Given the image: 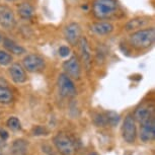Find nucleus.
<instances>
[{"instance_id":"nucleus-25","label":"nucleus","mask_w":155,"mask_h":155,"mask_svg":"<svg viewBox=\"0 0 155 155\" xmlns=\"http://www.w3.org/2000/svg\"><path fill=\"white\" fill-rule=\"evenodd\" d=\"M8 139V133L3 129H0V143L5 142Z\"/></svg>"},{"instance_id":"nucleus-11","label":"nucleus","mask_w":155,"mask_h":155,"mask_svg":"<svg viewBox=\"0 0 155 155\" xmlns=\"http://www.w3.org/2000/svg\"><path fill=\"white\" fill-rule=\"evenodd\" d=\"M9 75L11 77V79L13 80V82H15L17 84H21L25 83L28 79L27 73H25V68L18 63H14L9 67Z\"/></svg>"},{"instance_id":"nucleus-17","label":"nucleus","mask_w":155,"mask_h":155,"mask_svg":"<svg viewBox=\"0 0 155 155\" xmlns=\"http://www.w3.org/2000/svg\"><path fill=\"white\" fill-rule=\"evenodd\" d=\"M28 143L22 139L15 140L11 147V154L12 155H27L28 154Z\"/></svg>"},{"instance_id":"nucleus-1","label":"nucleus","mask_w":155,"mask_h":155,"mask_svg":"<svg viewBox=\"0 0 155 155\" xmlns=\"http://www.w3.org/2000/svg\"><path fill=\"white\" fill-rule=\"evenodd\" d=\"M155 30L153 28L138 30L129 38L130 45L137 50H146L154 44Z\"/></svg>"},{"instance_id":"nucleus-4","label":"nucleus","mask_w":155,"mask_h":155,"mask_svg":"<svg viewBox=\"0 0 155 155\" xmlns=\"http://www.w3.org/2000/svg\"><path fill=\"white\" fill-rule=\"evenodd\" d=\"M58 88L60 94L64 97H73L76 95V87L71 78L65 73L59 75L58 77Z\"/></svg>"},{"instance_id":"nucleus-22","label":"nucleus","mask_w":155,"mask_h":155,"mask_svg":"<svg viewBox=\"0 0 155 155\" xmlns=\"http://www.w3.org/2000/svg\"><path fill=\"white\" fill-rule=\"evenodd\" d=\"M7 127L11 129L12 131H18L21 129V123L16 117H10L6 122Z\"/></svg>"},{"instance_id":"nucleus-13","label":"nucleus","mask_w":155,"mask_h":155,"mask_svg":"<svg viewBox=\"0 0 155 155\" xmlns=\"http://www.w3.org/2000/svg\"><path fill=\"white\" fill-rule=\"evenodd\" d=\"M78 44H79V46H80V54H81L82 62L84 63V65H85L87 70H89L92 61H91V51H90L88 42H87L86 38L81 37Z\"/></svg>"},{"instance_id":"nucleus-2","label":"nucleus","mask_w":155,"mask_h":155,"mask_svg":"<svg viewBox=\"0 0 155 155\" xmlns=\"http://www.w3.org/2000/svg\"><path fill=\"white\" fill-rule=\"evenodd\" d=\"M117 0H93L92 13L97 19H109L118 11Z\"/></svg>"},{"instance_id":"nucleus-20","label":"nucleus","mask_w":155,"mask_h":155,"mask_svg":"<svg viewBox=\"0 0 155 155\" xmlns=\"http://www.w3.org/2000/svg\"><path fill=\"white\" fill-rule=\"evenodd\" d=\"M13 61L12 55L8 53L7 51L0 50V65L1 66H7L10 65Z\"/></svg>"},{"instance_id":"nucleus-12","label":"nucleus","mask_w":155,"mask_h":155,"mask_svg":"<svg viewBox=\"0 0 155 155\" xmlns=\"http://www.w3.org/2000/svg\"><path fill=\"white\" fill-rule=\"evenodd\" d=\"M114 30L115 27L110 21H97L90 25V31L97 36H107L112 34Z\"/></svg>"},{"instance_id":"nucleus-26","label":"nucleus","mask_w":155,"mask_h":155,"mask_svg":"<svg viewBox=\"0 0 155 155\" xmlns=\"http://www.w3.org/2000/svg\"><path fill=\"white\" fill-rule=\"evenodd\" d=\"M33 133H34V135H37V136L45 135L44 133H46V131H45V129H43L42 127H37L33 130Z\"/></svg>"},{"instance_id":"nucleus-9","label":"nucleus","mask_w":155,"mask_h":155,"mask_svg":"<svg viewBox=\"0 0 155 155\" xmlns=\"http://www.w3.org/2000/svg\"><path fill=\"white\" fill-rule=\"evenodd\" d=\"M16 25L15 15L8 6H0V25L7 31L14 28Z\"/></svg>"},{"instance_id":"nucleus-24","label":"nucleus","mask_w":155,"mask_h":155,"mask_svg":"<svg viewBox=\"0 0 155 155\" xmlns=\"http://www.w3.org/2000/svg\"><path fill=\"white\" fill-rule=\"evenodd\" d=\"M58 52H59V55L61 57H68L70 55V48L68 46H61L59 50H58Z\"/></svg>"},{"instance_id":"nucleus-5","label":"nucleus","mask_w":155,"mask_h":155,"mask_svg":"<svg viewBox=\"0 0 155 155\" xmlns=\"http://www.w3.org/2000/svg\"><path fill=\"white\" fill-rule=\"evenodd\" d=\"M22 65L28 72H39L45 68V60L39 55L28 54L22 59Z\"/></svg>"},{"instance_id":"nucleus-29","label":"nucleus","mask_w":155,"mask_h":155,"mask_svg":"<svg viewBox=\"0 0 155 155\" xmlns=\"http://www.w3.org/2000/svg\"><path fill=\"white\" fill-rule=\"evenodd\" d=\"M2 39H3V38H2V35H1V34H0V43H1V42H2Z\"/></svg>"},{"instance_id":"nucleus-30","label":"nucleus","mask_w":155,"mask_h":155,"mask_svg":"<svg viewBox=\"0 0 155 155\" xmlns=\"http://www.w3.org/2000/svg\"><path fill=\"white\" fill-rule=\"evenodd\" d=\"M8 2H13V1H16V0H6Z\"/></svg>"},{"instance_id":"nucleus-31","label":"nucleus","mask_w":155,"mask_h":155,"mask_svg":"<svg viewBox=\"0 0 155 155\" xmlns=\"http://www.w3.org/2000/svg\"><path fill=\"white\" fill-rule=\"evenodd\" d=\"M0 155H1V154H0Z\"/></svg>"},{"instance_id":"nucleus-19","label":"nucleus","mask_w":155,"mask_h":155,"mask_svg":"<svg viewBox=\"0 0 155 155\" xmlns=\"http://www.w3.org/2000/svg\"><path fill=\"white\" fill-rule=\"evenodd\" d=\"M147 22L146 20L142 19V18H135L130 20L127 25H126V30L127 31H135L138 30V28H141L142 25H144L145 23Z\"/></svg>"},{"instance_id":"nucleus-16","label":"nucleus","mask_w":155,"mask_h":155,"mask_svg":"<svg viewBox=\"0 0 155 155\" xmlns=\"http://www.w3.org/2000/svg\"><path fill=\"white\" fill-rule=\"evenodd\" d=\"M17 13L21 19L28 20L34 15V7L28 2H22L17 7Z\"/></svg>"},{"instance_id":"nucleus-10","label":"nucleus","mask_w":155,"mask_h":155,"mask_svg":"<svg viewBox=\"0 0 155 155\" xmlns=\"http://www.w3.org/2000/svg\"><path fill=\"white\" fill-rule=\"evenodd\" d=\"M155 137V122L154 118H151L147 121L141 123L140 129V139L143 142H151Z\"/></svg>"},{"instance_id":"nucleus-18","label":"nucleus","mask_w":155,"mask_h":155,"mask_svg":"<svg viewBox=\"0 0 155 155\" xmlns=\"http://www.w3.org/2000/svg\"><path fill=\"white\" fill-rule=\"evenodd\" d=\"M13 101V93L6 85L0 86V104H8Z\"/></svg>"},{"instance_id":"nucleus-8","label":"nucleus","mask_w":155,"mask_h":155,"mask_svg":"<svg viewBox=\"0 0 155 155\" xmlns=\"http://www.w3.org/2000/svg\"><path fill=\"white\" fill-rule=\"evenodd\" d=\"M65 40L71 46H76L79 42L81 36V28L77 22H70L64 28Z\"/></svg>"},{"instance_id":"nucleus-15","label":"nucleus","mask_w":155,"mask_h":155,"mask_svg":"<svg viewBox=\"0 0 155 155\" xmlns=\"http://www.w3.org/2000/svg\"><path fill=\"white\" fill-rule=\"evenodd\" d=\"M2 43H3L4 49L6 50L8 53L16 55V56H20V55L27 53V50L23 48L22 46H20L19 44H17L16 42H14V41L11 39L3 38V39H2Z\"/></svg>"},{"instance_id":"nucleus-23","label":"nucleus","mask_w":155,"mask_h":155,"mask_svg":"<svg viewBox=\"0 0 155 155\" xmlns=\"http://www.w3.org/2000/svg\"><path fill=\"white\" fill-rule=\"evenodd\" d=\"M93 122L97 127H104L107 124V117L104 116L102 114H96L94 118H93Z\"/></svg>"},{"instance_id":"nucleus-3","label":"nucleus","mask_w":155,"mask_h":155,"mask_svg":"<svg viewBox=\"0 0 155 155\" xmlns=\"http://www.w3.org/2000/svg\"><path fill=\"white\" fill-rule=\"evenodd\" d=\"M54 145L62 155H74L75 147L72 140L64 133H58L53 139Z\"/></svg>"},{"instance_id":"nucleus-7","label":"nucleus","mask_w":155,"mask_h":155,"mask_svg":"<svg viewBox=\"0 0 155 155\" xmlns=\"http://www.w3.org/2000/svg\"><path fill=\"white\" fill-rule=\"evenodd\" d=\"M63 69L65 71V74L68 75L70 78L79 79L81 76V66L79 60L76 56H71L68 60H66L63 63Z\"/></svg>"},{"instance_id":"nucleus-28","label":"nucleus","mask_w":155,"mask_h":155,"mask_svg":"<svg viewBox=\"0 0 155 155\" xmlns=\"http://www.w3.org/2000/svg\"><path fill=\"white\" fill-rule=\"evenodd\" d=\"M88 155H98V154L96 153V152H90V153H89Z\"/></svg>"},{"instance_id":"nucleus-6","label":"nucleus","mask_w":155,"mask_h":155,"mask_svg":"<svg viewBox=\"0 0 155 155\" xmlns=\"http://www.w3.org/2000/svg\"><path fill=\"white\" fill-rule=\"evenodd\" d=\"M122 134L123 138L127 143H134L136 140L137 135V128H136V123L134 120L132 115H128L125 118L124 124H123L122 129Z\"/></svg>"},{"instance_id":"nucleus-21","label":"nucleus","mask_w":155,"mask_h":155,"mask_svg":"<svg viewBox=\"0 0 155 155\" xmlns=\"http://www.w3.org/2000/svg\"><path fill=\"white\" fill-rule=\"evenodd\" d=\"M107 124H110V126L115 127L119 124L120 122V115L117 114L116 112L114 110H110V112L107 113Z\"/></svg>"},{"instance_id":"nucleus-27","label":"nucleus","mask_w":155,"mask_h":155,"mask_svg":"<svg viewBox=\"0 0 155 155\" xmlns=\"http://www.w3.org/2000/svg\"><path fill=\"white\" fill-rule=\"evenodd\" d=\"M7 82L5 81L4 79H2V78H0V86H3V85H6Z\"/></svg>"},{"instance_id":"nucleus-14","label":"nucleus","mask_w":155,"mask_h":155,"mask_svg":"<svg viewBox=\"0 0 155 155\" xmlns=\"http://www.w3.org/2000/svg\"><path fill=\"white\" fill-rule=\"evenodd\" d=\"M153 107H149V104H142L134 113V120H137L140 124L147 120L153 118V112H154Z\"/></svg>"}]
</instances>
